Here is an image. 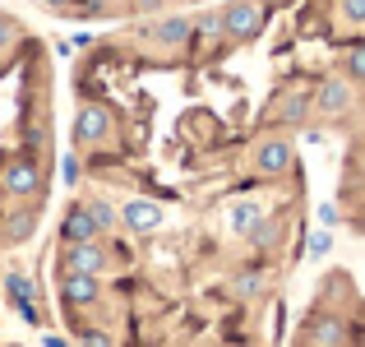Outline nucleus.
Segmentation results:
<instances>
[{
    "instance_id": "13",
    "label": "nucleus",
    "mask_w": 365,
    "mask_h": 347,
    "mask_svg": "<svg viewBox=\"0 0 365 347\" xmlns=\"http://www.w3.org/2000/svg\"><path fill=\"white\" fill-rule=\"evenodd\" d=\"M227 218H232V231H241V236H250L255 231V223L264 213H259V204H250V199H241V204H232L227 208Z\"/></svg>"
},
{
    "instance_id": "18",
    "label": "nucleus",
    "mask_w": 365,
    "mask_h": 347,
    "mask_svg": "<svg viewBox=\"0 0 365 347\" xmlns=\"http://www.w3.org/2000/svg\"><path fill=\"white\" fill-rule=\"evenodd\" d=\"M264 283H268V273H255V268H245V273L236 278V292H241V296H255V292H264Z\"/></svg>"
},
{
    "instance_id": "5",
    "label": "nucleus",
    "mask_w": 365,
    "mask_h": 347,
    "mask_svg": "<svg viewBox=\"0 0 365 347\" xmlns=\"http://www.w3.org/2000/svg\"><path fill=\"white\" fill-rule=\"evenodd\" d=\"M111 134V111L102 107V102H88V107L79 111V121H74V139L79 144H102Z\"/></svg>"
},
{
    "instance_id": "24",
    "label": "nucleus",
    "mask_w": 365,
    "mask_h": 347,
    "mask_svg": "<svg viewBox=\"0 0 365 347\" xmlns=\"http://www.w3.org/2000/svg\"><path fill=\"white\" fill-rule=\"evenodd\" d=\"M83 347H111V338L102 329H88V333H83Z\"/></svg>"
},
{
    "instance_id": "27",
    "label": "nucleus",
    "mask_w": 365,
    "mask_h": 347,
    "mask_svg": "<svg viewBox=\"0 0 365 347\" xmlns=\"http://www.w3.org/2000/svg\"><path fill=\"white\" fill-rule=\"evenodd\" d=\"M46 347H65V343H61V338H46Z\"/></svg>"
},
{
    "instance_id": "9",
    "label": "nucleus",
    "mask_w": 365,
    "mask_h": 347,
    "mask_svg": "<svg viewBox=\"0 0 365 347\" xmlns=\"http://www.w3.org/2000/svg\"><path fill=\"white\" fill-rule=\"evenodd\" d=\"M305 116H310V93H282V98H277V107L268 111V121H277V125H301Z\"/></svg>"
},
{
    "instance_id": "14",
    "label": "nucleus",
    "mask_w": 365,
    "mask_h": 347,
    "mask_svg": "<svg viewBox=\"0 0 365 347\" xmlns=\"http://www.w3.org/2000/svg\"><path fill=\"white\" fill-rule=\"evenodd\" d=\"M33 231H37V213H28V208L5 218V241H28Z\"/></svg>"
},
{
    "instance_id": "8",
    "label": "nucleus",
    "mask_w": 365,
    "mask_h": 347,
    "mask_svg": "<svg viewBox=\"0 0 365 347\" xmlns=\"http://www.w3.org/2000/svg\"><path fill=\"white\" fill-rule=\"evenodd\" d=\"M120 223L130 231H158L162 227V208L153 204V199H130V204L120 208Z\"/></svg>"
},
{
    "instance_id": "3",
    "label": "nucleus",
    "mask_w": 365,
    "mask_h": 347,
    "mask_svg": "<svg viewBox=\"0 0 365 347\" xmlns=\"http://www.w3.org/2000/svg\"><path fill=\"white\" fill-rule=\"evenodd\" d=\"M61 268H65V273H93V278H98L102 268H107V250H102L98 241H65Z\"/></svg>"
},
{
    "instance_id": "17",
    "label": "nucleus",
    "mask_w": 365,
    "mask_h": 347,
    "mask_svg": "<svg viewBox=\"0 0 365 347\" xmlns=\"http://www.w3.org/2000/svg\"><path fill=\"white\" fill-rule=\"evenodd\" d=\"M250 236H255V246H259V250H268V246H273L277 236H282V223H273V218H268V223H264V218H259Z\"/></svg>"
},
{
    "instance_id": "23",
    "label": "nucleus",
    "mask_w": 365,
    "mask_h": 347,
    "mask_svg": "<svg viewBox=\"0 0 365 347\" xmlns=\"http://www.w3.org/2000/svg\"><path fill=\"white\" fill-rule=\"evenodd\" d=\"M79 171H83V162H79V158H74V153H70V158L61 162V176H65V181H70V186H74V181H79Z\"/></svg>"
},
{
    "instance_id": "6",
    "label": "nucleus",
    "mask_w": 365,
    "mask_h": 347,
    "mask_svg": "<svg viewBox=\"0 0 365 347\" xmlns=\"http://www.w3.org/2000/svg\"><path fill=\"white\" fill-rule=\"evenodd\" d=\"M287 167H292V139H268V144H259L255 171H264V176H282Z\"/></svg>"
},
{
    "instance_id": "7",
    "label": "nucleus",
    "mask_w": 365,
    "mask_h": 347,
    "mask_svg": "<svg viewBox=\"0 0 365 347\" xmlns=\"http://www.w3.org/2000/svg\"><path fill=\"white\" fill-rule=\"evenodd\" d=\"M61 296H65V306H93L102 296V287H98L93 273H65L61 278Z\"/></svg>"
},
{
    "instance_id": "19",
    "label": "nucleus",
    "mask_w": 365,
    "mask_h": 347,
    "mask_svg": "<svg viewBox=\"0 0 365 347\" xmlns=\"http://www.w3.org/2000/svg\"><path fill=\"white\" fill-rule=\"evenodd\" d=\"M342 65H347V74H351V79H361V84H365V42H356V46H351V51H347V61H342Z\"/></svg>"
},
{
    "instance_id": "11",
    "label": "nucleus",
    "mask_w": 365,
    "mask_h": 347,
    "mask_svg": "<svg viewBox=\"0 0 365 347\" xmlns=\"http://www.w3.org/2000/svg\"><path fill=\"white\" fill-rule=\"evenodd\" d=\"M5 287H9V296H14L19 315H24L28 324H37V306H33V283H28L24 273H9V278H5Z\"/></svg>"
},
{
    "instance_id": "21",
    "label": "nucleus",
    "mask_w": 365,
    "mask_h": 347,
    "mask_svg": "<svg viewBox=\"0 0 365 347\" xmlns=\"http://www.w3.org/2000/svg\"><path fill=\"white\" fill-rule=\"evenodd\" d=\"M305 250H310L314 259H324V255L333 250V236H329V231H310V241H305Z\"/></svg>"
},
{
    "instance_id": "22",
    "label": "nucleus",
    "mask_w": 365,
    "mask_h": 347,
    "mask_svg": "<svg viewBox=\"0 0 365 347\" xmlns=\"http://www.w3.org/2000/svg\"><path fill=\"white\" fill-rule=\"evenodd\" d=\"M342 19L347 24H365V0H342Z\"/></svg>"
},
{
    "instance_id": "2",
    "label": "nucleus",
    "mask_w": 365,
    "mask_h": 347,
    "mask_svg": "<svg viewBox=\"0 0 365 347\" xmlns=\"http://www.w3.org/2000/svg\"><path fill=\"white\" fill-rule=\"evenodd\" d=\"M259 28H264V5H259V0H232V5L222 9V33L232 37V42H250Z\"/></svg>"
},
{
    "instance_id": "10",
    "label": "nucleus",
    "mask_w": 365,
    "mask_h": 347,
    "mask_svg": "<svg viewBox=\"0 0 365 347\" xmlns=\"http://www.w3.org/2000/svg\"><path fill=\"white\" fill-rule=\"evenodd\" d=\"M61 236H65V241H98V223H93L88 204H74L70 213H65V223H61Z\"/></svg>"
},
{
    "instance_id": "16",
    "label": "nucleus",
    "mask_w": 365,
    "mask_h": 347,
    "mask_svg": "<svg viewBox=\"0 0 365 347\" xmlns=\"http://www.w3.org/2000/svg\"><path fill=\"white\" fill-rule=\"evenodd\" d=\"M88 213H93V223H98V231H111L120 223V213L107 204V199H88Z\"/></svg>"
},
{
    "instance_id": "20",
    "label": "nucleus",
    "mask_w": 365,
    "mask_h": 347,
    "mask_svg": "<svg viewBox=\"0 0 365 347\" xmlns=\"http://www.w3.org/2000/svg\"><path fill=\"white\" fill-rule=\"evenodd\" d=\"M195 33H199V37H227V33H222V14H199V19H195Z\"/></svg>"
},
{
    "instance_id": "4",
    "label": "nucleus",
    "mask_w": 365,
    "mask_h": 347,
    "mask_svg": "<svg viewBox=\"0 0 365 347\" xmlns=\"http://www.w3.org/2000/svg\"><path fill=\"white\" fill-rule=\"evenodd\" d=\"M356 102V93H351V84L347 79H338V74H329V79L314 89V102H310V111H319V116H342Z\"/></svg>"
},
{
    "instance_id": "28",
    "label": "nucleus",
    "mask_w": 365,
    "mask_h": 347,
    "mask_svg": "<svg viewBox=\"0 0 365 347\" xmlns=\"http://www.w3.org/2000/svg\"><path fill=\"white\" fill-rule=\"evenodd\" d=\"M361 171H365V153H361Z\"/></svg>"
},
{
    "instance_id": "25",
    "label": "nucleus",
    "mask_w": 365,
    "mask_h": 347,
    "mask_svg": "<svg viewBox=\"0 0 365 347\" xmlns=\"http://www.w3.org/2000/svg\"><path fill=\"white\" fill-rule=\"evenodd\" d=\"M319 223L333 227V223H338V208H333V204H319Z\"/></svg>"
},
{
    "instance_id": "15",
    "label": "nucleus",
    "mask_w": 365,
    "mask_h": 347,
    "mask_svg": "<svg viewBox=\"0 0 365 347\" xmlns=\"http://www.w3.org/2000/svg\"><path fill=\"white\" fill-rule=\"evenodd\" d=\"M342 333H347V329H342V320H314L310 324V338L319 343V347H338Z\"/></svg>"
},
{
    "instance_id": "12",
    "label": "nucleus",
    "mask_w": 365,
    "mask_h": 347,
    "mask_svg": "<svg viewBox=\"0 0 365 347\" xmlns=\"http://www.w3.org/2000/svg\"><path fill=\"white\" fill-rule=\"evenodd\" d=\"M190 33H195V19H180V14L153 28V37H158L162 46H185V42H190Z\"/></svg>"
},
{
    "instance_id": "1",
    "label": "nucleus",
    "mask_w": 365,
    "mask_h": 347,
    "mask_svg": "<svg viewBox=\"0 0 365 347\" xmlns=\"http://www.w3.org/2000/svg\"><path fill=\"white\" fill-rule=\"evenodd\" d=\"M0 190H5L9 199H37V195H42V167H37V158L5 162V171H0Z\"/></svg>"
},
{
    "instance_id": "26",
    "label": "nucleus",
    "mask_w": 365,
    "mask_h": 347,
    "mask_svg": "<svg viewBox=\"0 0 365 347\" xmlns=\"http://www.w3.org/2000/svg\"><path fill=\"white\" fill-rule=\"evenodd\" d=\"M46 5H51V9H65V5H70V0H46Z\"/></svg>"
}]
</instances>
